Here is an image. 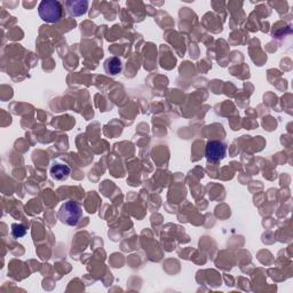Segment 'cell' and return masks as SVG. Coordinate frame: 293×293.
<instances>
[{"mask_svg":"<svg viewBox=\"0 0 293 293\" xmlns=\"http://www.w3.org/2000/svg\"><path fill=\"white\" fill-rule=\"evenodd\" d=\"M82 206L79 205V203L73 201L65 202L59 211V219L61 220V222L64 225L71 226V227H75V226L78 225V222L82 219Z\"/></svg>","mask_w":293,"mask_h":293,"instance_id":"cell-1","label":"cell"},{"mask_svg":"<svg viewBox=\"0 0 293 293\" xmlns=\"http://www.w3.org/2000/svg\"><path fill=\"white\" fill-rule=\"evenodd\" d=\"M39 16L47 23H56L62 19L63 8L60 1L56 0H44L39 4Z\"/></svg>","mask_w":293,"mask_h":293,"instance_id":"cell-2","label":"cell"},{"mask_svg":"<svg viewBox=\"0 0 293 293\" xmlns=\"http://www.w3.org/2000/svg\"><path fill=\"white\" fill-rule=\"evenodd\" d=\"M227 154V146L219 140H211L208 142L205 148L206 159L209 163H216L222 161Z\"/></svg>","mask_w":293,"mask_h":293,"instance_id":"cell-3","label":"cell"},{"mask_svg":"<svg viewBox=\"0 0 293 293\" xmlns=\"http://www.w3.org/2000/svg\"><path fill=\"white\" fill-rule=\"evenodd\" d=\"M66 8H68L69 14L71 16H82L85 15L86 12L88 9V1H85V0H78V1H75V0H70V1H66Z\"/></svg>","mask_w":293,"mask_h":293,"instance_id":"cell-4","label":"cell"},{"mask_svg":"<svg viewBox=\"0 0 293 293\" xmlns=\"http://www.w3.org/2000/svg\"><path fill=\"white\" fill-rule=\"evenodd\" d=\"M105 70L108 75L111 76H116L118 73L122 72L123 70V62L119 58H109L108 60H105Z\"/></svg>","mask_w":293,"mask_h":293,"instance_id":"cell-5","label":"cell"},{"mask_svg":"<svg viewBox=\"0 0 293 293\" xmlns=\"http://www.w3.org/2000/svg\"><path fill=\"white\" fill-rule=\"evenodd\" d=\"M70 172H71V169H70L68 165H64V164H55L52 166L51 169H49V173H51L52 178L55 180H59V181L68 179Z\"/></svg>","mask_w":293,"mask_h":293,"instance_id":"cell-6","label":"cell"},{"mask_svg":"<svg viewBox=\"0 0 293 293\" xmlns=\"http://www.w3.org/2000/svg\"><path fill=\"white\" fill-rule=\"evenodd\" d=\"M26 234V228L23 225H13L12 226V235L15 238H21Z\"/></svg>","mask_w":293,"mask_h":293,"instance_id":"cell-7","label":"cell"}]
</instances>
